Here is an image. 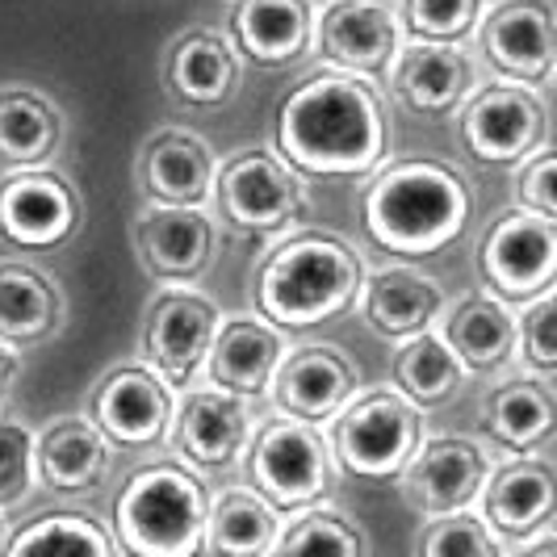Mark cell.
I'll return each mask as SVG.
<instances>
[{"instance_id":"obj_7","label":"cell","mask_w":557,"mask_h":557,"mask_svg":"<svg viewBox=\"0 0 557 557\" xmlns=\"http://www.w3.org/2000/svg\"><path fill=\"white\" fill-rule=\"evenodd\" d=\"M223 307L197 285H160L143 314V364L172 394H185L201 382Z\"/></svg>"},{"instance_id":"obj_31","label":"cell","mask_w":557,"mask_h":557,"mask_svg":"<svg viewBox=\"0 0 557 557\" xmlns=\"http://www.w3.org/2000/svg\"><path fill=\"white\" fill-rule=\"evenodd\" d=\"M470 382L466 364L453 357L441 332H419L411 339H398L391 357V391H398L419 411H436L453 403L461 386Z\"/></svg>"},{"instance_id":"obj_39","label":"cell","mask_w":557,"mask_h":557,"mask_svg":"<svg viewBox=\"0 0 557 557\" xmlns=\"http://www.w3.org/2000/svg\"><path fill=\"white\" fill-rule=\"evenodd\" d=\"M516 197H520L516 210H529V214H541V219H554L557 223V151L554 147L536 151L532 160L520 164V172H516Z\"/></svg>"},{"instance_id":"obj_35","label":"cell","mask_w":557,"mask_h":557,"mask_svg":"<svg viewBox=\"0 0 557 557\" xmlns=\"http://www.w3.org/2000/svg\"><path fill=\"white\" fill-rule=\"evenodd\" d=\"M403 38L466 47L486 13V0H398L394 4Z\"/></svg>"},{"instance_id":"obj_15","label":"cell","mask_w":557,"mask_h":557,"mask_svg":"<svg viewBox=\"0 0 557 557\" xmlns=\"http://www.w3.org/2000/svg\"><path fill=\"white\" fill-rule=\"evenodd\" d=\"M81 219V197L55 168H17L0 181V235L13 248H63L76 235Z\"/></svg>"},{"instance_id":"obj_33","label":"cell","mask_w":557,"mask_h":557,"mask_svg":"<svg viewBox=\"0 0 557 557\" xmlns=\"http://www.w3.org/2000/svg\"><path fill=\"white\" fill-rule=\"evenodd\" d=\"M0 557H122L113 532L84 511H42L4 536Z\"/></svg>"},{"instance_id":"obj_2","label":"cell","mask_w":557,"mask_h":557,"mask_svg":"<svg viewBox=\"0 0 557 557\" xmlns=\"http://www.w3.org/2000/svg\"><path fill=\"white\" fill-rule=\"evenodd\" d=\"M364 256L332 231H289L256 264V314L281 332H310L357 307L364 285Z\"/></svg>"},{"instance_id":"obj_32","label":"cell","mask_w":557,"mask_h":557,"mask_svg":"<svg viewBox=\"0 0 557 557\" xmlns=\"http://www.w3.org/2000/svg\"><path fill=\"white\" fill-rule=\"evenodd\" d=\"M63 147V113L34 88H0V164L47 168Z\"/></svg>"},{"instance_id":"obj_19","label":"cell","mask_w":557,"mask_h":557,"mask_svg":"<svg viewBox=\"0 0 557 557\" xmlns=\"http://www.w3.org/2000/svg\"><path fill=\"white\" fill-rule=\"evenodd\" d=\"M386 88L403 110L419 117H445L461 110L466 97L478 88V63L470 47L403 38L398 55L386 67Z\"/></svg>"},{"instance_id":"obj_25","label":"cell","mask_w":557,"mask_h":557,"mask_svg":"<svg viewBox=\"0 0 557 557\" xmlns=\"http://www.w3.org/2000/svg\"><path fill=\"white\" fill-rule=\"evenodd\" d=\"M357 307L373 332L398 344L419 332H432L448 302L445 289L428 273H419L411 264H386L377 273H364Z\"/></svg>"},{"instance_id":"obj_17","label":"cell","mask_w":557,"mask_h":557,"mask_svg":"<svg viewBox=\"0 0 557 557\" xmlns=\"http://www.w3.org/2000/svg\"><path fill=\"white\" fill-rule=\"evenodd\" d=\"M135 248L147 277L160 285H197L219 251V226L210 210L147 206L135 219Z\"/></svg>"},{"instance_id":"obj_20","label":"cell","mask_w":557,"mask_h":557,"mask_svg":"<svg viewBox=\"0 0 557 557\" xmlns=\"http://www.w3.org/2000/svg\"><path fill=\"white\" fill-rule=\"evenodd\" d=\"M557 507V474L549 457L520 453L495 461L478 495V516L491 524L499 541H529L536 532L554 529Z\"/></svg>"},{"instance_id":"obj_14","label":"cell","mask_w":557,"mask_h":557,"mask_svg":"<svg viewBox=\"0 0 557 557\" xmlns=\"http://www.w3.org/2000/svg\"><path fill=\"white\" fill-rule=\"evenodd\" d=\"M398 47H403V26L394 0H332L323 13H314L310 51H319V59L335 72L382 81Z\"/></svg>"},{"instance_id":"obj_40","label":"cell","mask_w":557,"mask_h":557,"mask_svg":"<svg viewBox=\"0 0 557 557\" xmlns=\"http://www.w3.org/2000/svg\"><path fill=\"white\" fill-rule=\"evenodd\" d=\"M516 557H557V532L545 529L536 532V536H529V541H520Z\"/></svg>"},{"instance_id":"obj_3","label":"cell","mask_w":557,"mask_h":557,"mask_svg":"<svg viewBox=\"0 0 557 557\" xmlns=\"http://www.w3.org/2000/svg\"><path fill=\"white\" fill-rule=\"evenodd\" d=\"M474 214L466 176L445 160H398L373 172L361 197L364 235L391 256L416 260L457 244Z\"/></svg>"},{"instance_id":"obj_16","label":"cell","mask_w":557,"mask_h":557,"mask_svg":"<svg viewBox=\"0 0 557 557\" xmlns=\"http://www.w3.org/2000/svg\"><path fill=\"white\" fill-rule=\"evenodd\" d=\"M176 394L143 361L113 364L88 398V419L113 448H151L168 441Z\"/></svg>"},{"instance_id":"obj_23","label":"cell","mask_w":557,"mask_h":557,"mask_svg":"<svg viewBox=\"0 0 557 557\" xmlns=\"http://www.w3.org/2000/svg\"><path fill=\"white\" fill-rule=\"evenodd\" d=\"M214 172H219L214 151L197 139V135L181 131V126L156 131L151 139L143 143L139 181H143V194L151 197V206H194V210H210Z\"/></svg>"},{"instance_id":"obj_42","label":"cell","mask_w":557,"mask_h":557,"mask_svg":"<svg viewBox=\"0 0 557 557\" xmlns=\"http://www.w3.org/2000/svg\"><path fill=\"white\" fill-rule=\"evenodd\" d=\"M4 536H9V529H4V516H0V549H4Z\"/></svg>"},{"instance_id":"obj_8","label":"cell","mask_w":557,"mask_h":557,"mask_svg":"<svg viewBox=\"0 0 557 557\" xmlns=\"http://www.w3.org/2000/svg\"><path fill=\"white\" fill-rule=\"evenodd\" d=\"M231 231L244 235H277L307 214V185L277 151L248 147L214 172V197Z\"/></svg>"},{"instance_id":"obj_21","label":"cell","mask_w":557,"mask_h":557,"mask_svg":"<svg viewBox=\"0 0 557 557\" xmlns=\"http://www.w3.org/2000/svg\"><path fill=\"white\" fill-rule=\"evenodd\" d=\"M289 352V339L260 314H231L219 323L210 357L201 369V382L226 391L235 398H269V386L277 377L281 357Z\"/></svg>"},{"instance_id":"obj_24","label":"cell","mask_w":557,"mask_h":557,"mask_svg":"<svg viewBox=\"0 0 557 557\" xmlns=\"http://www.w3.org/2000/svg\"><path fill=\"white\" fill-rule=\"evenodd\" d=\"M34 470L38 486L55 495H84L110 478L113 445L88 416H59L34 432Z\"/></svg>"},{"instance_id":"obj_6","label":"cell","mask_w":557,"mask_h":557,"mask_svg":"<svg viewBox=\"0 0 557 557\" xmlns=\"http://www.w3.org/2000/svg\"><path fill=\"white\" fill-rule=\"evenodd\" d=\"M423 436H428L423 411L391 386L357 391L327 423L335 470L352 478H373V482L403 474V466L416 457Z\"/></svg>"},{"instance_id":"obj_9","label":"cell","mask_w":557,"mask_h":557,"mask_svg":"<svg viewBox=\"0 0 557 557\" xmlns=\"http://www.w3.org/2000/svg\"><path fill=\"white\" fill-rule=\"evenodd\" d=\"M457 135L478 164L520 168L549 147V113L532 88L499 81L466 97L457 110Z\"/></svg>"},{"instance_id":"obj_10","label":"cell","mask_w":557,"mask_h":557,"mask_svg":"<svg viewBox=\"0 0 557 557\" xmlns=\"http://www.w3.org/2000/svg\"><path fill=\"white\" fill-rule=\"evenodd\" d=\"M478 273L499 302H532L557 281V223L529 210H507L478 244Z\"/></svg>"},{"instance_id":"obj_11","label":"cell","mask_w":557,"mask_h":557,"mask_svg":"<svg viewBox=\"0 0 557 557\" xmlns=\"http://www.w3.org/2000/svg\"><path fill=\"white\" fill-rule=\"evenodd\" d=\"M491 466L495 457L474 436H423L398 474V491L423 520L474 511Z\"/></svg>"},{"instance_id":"obj_38","label":"cell","mask_w":557,"mask_h":557,"mask_svg":"<svg viewBox=\"0 0 557 557\" xmlns=\"http://www.w3.org/2000/svg\"><path fill=\"white\" fill-rule=\"evenodd\" d=\"M516 352L536 377L557 369V294H541L516 310Z\"/></svg>"},{"instance_id":"obj_22","label":"cell","mask_w":557,"mask_h":557,"mask_svg":"<svg viewBox=\"0 0 557 557\" xmlns=\"http://www.w3.org/2000/svg\"><path fill=\"white\" fill-rule=\"evenodd\" d=\"M314 0H235L226 38L256 67H289L314 42Z\"/></svg>"},{"instance_id":"obj_12","label":"cell","mask_w":557,"mask_h":557,"mask_svg":"<svg viewBox=\"0 0 557 557\" xmlns=\"http://www.w3.org/2000/svg\"><path fill=\"white\" fill-rule=\"evenodd\" d=\"M251 428H256V419H251L248 398H235V394L197 382L176 398L168 441H172L176 461H185L189 470L219 474V470L239 466L251 441Z\"/></svg>"},{"instance_id":"obj_13","label":"cell","mask_w":557,"mask_h":557,"mask_svg":"<svg viewBox=\"0 0 557 557\" xmlns=\"http://www.w3.org/2000/svg\"><path fill=\"white\" fill-rule=\"evenodd\" d=\"M478 55L503 84L545 88L557 63V22L549 0H499L474 29Z\"/></svg>"},{"instance_id":"obj_30","label":"cell","mask_w":557,"mask_h":557,"mask_svg":"<svg viewBox=\"0 0 557 557\" xmlns=\"http://www.w3.org/2000/svg\"><path fill=\"white\" fill-rule=\"evenodd\" d=\"M63 323V298L55 281L34 264L0 260V344L4 348H34L51 339Z\"/></svg>"},{"instance_id":"obj_36","label":"cell","mask_w":557,"mask_h":557,"mask_svg":"<svg viewBox=\"0 0 557 557\" xmlns=\"http://www.w3.org/2000/svg\"><path fill=\"white\" fill-rule=\"evenodd\" d=\"M416 557H507L503 541L478 511L436 516L428 520L416 541Z\"/></svg>"},{"instance_id":"obj_4","label":"cell","mask_w":557,"mask_h":557,"mask_svg":"<svg viewBox=\"0 0 557 557\" xmlns=\"http://www.w3.org/2000/svg\"><path fill=\"white\" fill-rule=\"evenodd\" d=\"M210 491L197 470L164 457L131 470L113 499V541L126 557H197Z\"/></svg>"},{"instance_id":"obj_26","label":"cell","mask_w":557,"mask_h":557,"mask_svg":"<svg viewBox=\"0 0 557 557\" xmlns=\"http://www.w3.org/2000/svg\"><path fill=\"white\" fill-rule=\"evenodd\" d=\"M239 67H244V59L235 55L226 34L197 26L189 34H181L176 47L168 51L164 84L176 101L210 110V106L231 101V92L239 84Z\"/></svg>"},{"instance_id":"obj_5","label":"cell","mask_w":557,"mask_h":557,"mask_svg":"<svg viewBox=\"0 0 557 557\" xmlns=\"http://www.w3.org/2000/svg\"><path fill=\"white\" fill-rule=\"evenodd\" d=\"M248 470V486L273 503L277 511L294 516L323 503L335 486V457L327 432L314 423L273 416L260 428H251V441L239 457Z\"/></svg>"},{"instance_id":"obj_28","label":"cell","mask_w":557,"mask_h":557,"mask_svg":"<svg viewBox=\"0 0 557 557\" xmlns=\"http://www.w3.org/2000/svg\"><path fill=\"white\" fill-rule=\"evenodd\" d=\"M482 432L507 448L511 457L520 453H536L549 441L557 419V398L554 386L545 377H516L503 382L499 391H491L482 398Z\"/></svg>"},{"instance_id":"obj_18","label":"cell","mask_w":557,"mask_h":557,"mask_svg":"<svg viewBox=\"0 0 557 557\" xmlns=\"http://www.w3.org/2000/svg\"><path fill=\"white\" fill-rule=\"evenodd\" d=\"M357 391H361V373L344 348L307 344V348H294L281 357L269 398H273L277 416L327 428Z\"/></svg>"},{"instance_id":"obj_29","label":"cell","mask_w":557,"mask_h":557,"mask_svg":"<svg viewBox=\"0 0 557 557\" xmlns=\"http://www.w3.org/2000/svg\"><path fill=\"white\" fill-rule=\"evenodd\" d=\"M285 511H277L264 495H256L248 482L223 486L210 495L206 511V545L214 557H264L277 541Z\"/></svg>"},{"instance_id":"obj_1","label":"cell","mask_w":557,"mask_h":557,"mask_svg":"<svg viewBox=\"0 0 557 557\" xmlns=\"http://www.w3.org/2000/svg\"><path fill=\"white\" fill-rule=\"evenodd\" d=\"M277 156L298 176H373L391 156V106L377 81L323 67L277 106Z\"/></svg>"},{"instance_id":"obj_34","label":"cell","mask_w":557,"mask_h":557,"mask_svg":"<svg viewBox=\"0 0 557 557\" xmlns=\"http://www.w3.org/2000/svg\"><path fill=\"white\" fill-rule=\"evenodd\" d=\"M264 557H364V532L352 516L314 503L281 524L277 541Z\"/></svg>"},{"instance_id":"obj_41","label":"cell","mask_w":557,"mask_h":557,"mask_svg":"<svg viewBox=\"0 0 557 557\" xmlns=\"http://www.w3.org/2000/svg\"><path fill=\"white\" fill-rule=\"evenodd\" d=\"M13 377H17V352L0 344V398L9 394V386H13Z\"/></svg>"},{"instance_id":"obj_27","label":"cell","mask_w":557,"mask_h":557,"mask_svg":"<svg viewBox=\"0 0 557 557\" xmlns=\"http://www.w3.org/2000/svg\"><path fill=\"white\" fill-rule=\"evenodd\" d=\"M436 332L453 348V357L466 364V373H491L516 352V310L482 294H466L445 307Z\"/></svg>"},{"instance_id":"obj_37","label":"cell","mask_w":557,"mask_h":557,"mask_svg":"<svg viewBox=\"0 0 557 557\" xmlns=\"http://www.w3.org/2000/svg\"><path fill=\"white\" fill-rule=\"evenodd\" d=\"M38 491L34 470V432L17 419L0 416V516L26 507Z\"/></svg>"}]
</instances>
